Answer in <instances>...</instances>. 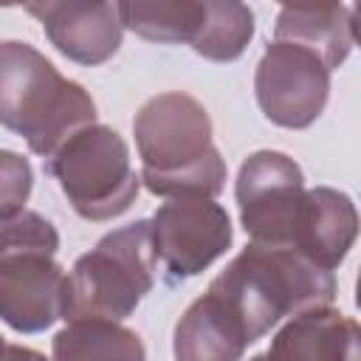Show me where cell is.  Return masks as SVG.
Segmentation results:
<instances>
[{
	"label": "cell",
	"instance_id": "obj_1",
	"mask_svg": "<svg viewBox=\"0 0 361 361\" xmlns=\"http://www.w3.org/2000/svg\"><path fill=\"white\" fill-rule=\"evenodd\" d=\"M141 155V180L152 195L217 197L226 186V161L212 141L206 107L180 90L158 93L141 104L133 121Z\"/></svg>",
	"mask_w": 361,
	"mask_h": 361
},
{
	"label": "cell",
	"instance_id": "obj_2",
	"mask_svg": "<svg viewBox=\"0 0 361 361\" xmlns=\"http://www.w3.org/2000/svg\"><path fill=\"white\" fill-rule=\"evenodd\" d=\"M209 293L237 316L254 344L282 319L327 307L336 299V279L296 248L251 243L209 282Z\"/></svg>",
	"mask_w": 361,
	"mask_h": 361
},
{
	"label": "cell",
	"instance_id": "obj_3",
	"mask_svg": "<svg viewBox=\"0 0 361 361\" xmlns=\"http://www.w3.org/2000/svg\"><path fill=\"white\" fill-rule=\"evenodd\" d=\"M0 121L48 161L76 133L96 124V104L34 45L6 39L0 45Z\"/></svg>",
	"mask_w": 361,
	"mask_h": 361
},
{
	"label": "cell",
	"instance_id": "obj_4",
	"mask_svg": "<svg viewBox=\"0 0 361 361\" xmlns=\"http://www.w3.org/2000/svg\"><path fill=\"white\" fill-rule=\"evenodd\" d=\"M152 223L135 220L104 234L96 248L82 254L65 285V322L127 319L155 285Z\"/></svg>",
	"mask_w": 361,
	"mask_h": 361
},
{
	"label": "cell",
	"instance_id": "obj_5",
	"mask_svg": "<svg viewBox=\"0 0 361 361\" xmlns=\"http://www.w3.org/2000/svg\"><path fill=\"white\" fill-rule=\"evenodd\" d=\"M73 212L102 223L124 214L135 197L141 178L133 172L127 141L107 124H90L76 133L56 155L45 161Z\"/></svg>",
	"mask_w": 361,
	"mask_h": 361
},
{
	"label": "cell",
	"instance_id": "obj_6",
	"mask_svg": "<svg viewBox=\"0 0 361 361\" xmlns=\"http://www.w3.org/2000/svg\"><path fill=\"white\" fill-rule=\"evenodd\" d=\"M305 195V175L285 152L259 149L240 164L234 197L251 243L293 248Z\"/></svg>",
	"mask_w": 361,
	"mask_h": 361
},
{
	"label": "cell",
	"instance_id": "obj_7",
	"mask_svg": "<svg viewBox=\"0 0 361 361\" xmlns=\"http://www.w3.org/2000/svg\"><path fill=\"white\" fill-rule=\"evenodd\" d=\"M330 68L302 45L274 39L254 73V93L262 116L288 130L310 127L330 99Z\"/></svg>",
	"mask_w": 361,
	"mask_h": 361
},
{
	"label": "cell",
	"instance_id": "obj_8",
	"mask_svg": "<svg viewBox=\"0 0 361 361\" xmlns=\"http://www.w3.org/2000/svg\"><path fill=\"white\" fill-rule=\"evenodd\" d=\"M155 257L169 282L197 276L231 245V217L212 197H178L152 214Z\"/></svg>",
	"mask_w": 361,
	"mask_h": 361
},
{
	"label": "cell",
	"instance_id": "obj_9",
	"mask_svg": "<svg viewBox=\"0 0 361 361\" xmlns=\"http://www.w3.org/2000/svg\"><path fill=\"white\" fill-rule=\"evenodd\" d=\"M68 274L42 248H0V316L17 333H42L65 313Z\"/></svg>",
	"mask_w": 361,
	"mask_h": 361
},
{
	"label": "cell",
	"instance_id": "obj_10",
	"mask_svg": "<svg viewBox=\"0 0 361 361\" xmlns=\"http://www.w3.org/2000/svg\"><path fill=\"white\" fill-rule=\"evenodd\" d=\"M25 11L42 23L54 48L79 65H102L121 48L118 3H28Z\"/></svg>",
	"mask_w": 361,
	"mask_h": 361
},
{
	"label": "cell",
	"instance_id": "obj_11",
	"mask_svg": "<svg viewBox=\"0 0 361 361\" xmlns=\"http://www.w3.org/2000/svg\"><path fill=\"white\" fill-rule=\"evenodd\" d=\"M268 361H361V322L336 307H313L288 319L265 353Z\"/></svg>",
	"mask_w": 361,
	"mask_h": 361
},
{
	"label": "cell",
	"instance_id": "obj_12",
	"mask_svg": "<svg viewBox=\"0 0 361 361\" xmlns=\"http://www.w3.org/2000/svg\"><path fill=\"white\" fill-rule=\"evenodd\" d=\"M358 231L361 214L350 195L330 186H313L305 195L293 248L319 262L322 268L333 271L350 254Z\"/></svg>",
	"mask_w": 361,
	"mask_h": 361
},
{
	"label": "cell",
	"instance_id": "obj_13",
	"mask_svg": "<svg viewBox=\"0 0 361 361\" xmlns=\"http://www.w3.org/2000/svg\"><path fill=\"white\" fill-rule=\"evenodd\" d=\"M248 344L237 316L206 290L178 319L172 353L175 361H240Z\"/></svg>",
	"mask_w": 361,
	"mask_h": 361
},
{
	"label": "cell",
	"instance_id": "obj_14",
	"mask_svg": "<svg viewBox=\"0 0 361 361\" xmlns=\"http://www.w3.org/2000/svg\"><path fill=\"white\" fill-rule=\"evenodd\" d=\"M274 39L302 45L324 59L333 71L353 48V25L347 6H282L274 25Z\"/></svg>",
	"mask_w": 361,
	"mask_h": 361
},
{
	"label": "cell",
	"instance_id": "obj_15",
	"mask_svg": "<svg viewBox=\"0 0 361 361\" xmlns=\"http://www.w3.org/2000/svg\"><path fill=\"white\" fill-rule=\"evenodd\" d=\"M51 353L54 361H147L138 333L104 319L68 322L54 336Z\"/></svg>",
	"mask_w": 361,
	"mask_h": 361
},
{
	"label": "cell",
	"instance_id": "obj_16",
	"mask_svg": "<svg viewBox=\"0 0 361 361\" xmlns=\"http://www.w3.org/2000/svg\"><path fill=\"white\" fill-rule=\"evenodd\" d=\"M118 14L124 28L133 34L149 39V42H189L200 37V28L206 23V0L192 3V0H135V3H118Z\"/></svg>",
	"mask_w": 361,
	"mask_h": 361
},
{
	"label": "cell",
	"instance_id": "obj_17",
	"mask_svg": "<svg viewBox=\"0 0 361 361\" xmlns=\"http://www.w3.org/2000/svg\"><path fill=\"white\" fill-rule=\"evenodd\" d=\"M254 37V14L237 0H206V23L195 39V54L212 62H234Z\"/></svg>",
	"mask_w": 361,
	"mask_h": 361
},
{
	"label": "cell",
	"instance_id": "obj_18",
	"mask_svg": "<svg viewBox=\"0 0 361 361\" xmlns=\"http://www.w3.org/2000/svg\"><path fill=\"white\" fill-rule=\"evenodd\" d=\"M0 214L3 220L20 214L25 209V200L31 195V183H34V175H31V164L25 158H20L17 152L11 149H3L0 152Z\"/></svg>",
	"mask_w": 361,
	"mask_h": 361
},
{
	"label": "cell",
	"instance_id": "obj_19",
	"mask_svg": "<svg viewBox=\"0 0 361 361\" xmlns=\"http://www.w3.org/2000/svg\"><path fill=\"white\" fill-rule=\"evenodd\" d=\"M3 245H17V248H42V251H54L59 248V234L51 226V220H45L37 212L23 209L20 214L3 220Z\"/></svg>",
	"mask_w": 361,
	"mask_h": 361
},
{
	"label": "cell",
	"instance_id": "obj_20",
	"mask_svg": "<svg viewBox=\"0 0 361 361\" xmlns=\"http://www.w3.org/2000/svg\"><path fill=\"white\" fill-rule=\"evenodd\" d=\"M3 361H48V358L42 353H37V350H28V347L6 341L3 344Z\"/></svg>",
	"mask_w": 361,
	"mask_h": 361
},
{
	"label": "cell",
	"instance_id": "obj_21",
	"mask_svg": "<svg viewBox=\"0 0 361 361\" xmlns=\"http://www.w3.org/2000/svg\"><path fill=\"white\" fill-rule=\"evenodd\" d=\"M350 25H353V39L361 45V3L350 8Z\"/></svg>",
	"mask_w": 361,
	"mask_h": 361
},
{
	"label": "cell",
	"instance_id": "obj_22",
	"mask_svg": "<svg viewBox=\"0 0 361 361\" xmlns=\"http://www.w3.org/2000/svg\"><path fill=\"white\" fill-rule=\"evenodd\" d=\"M355 307L361 310V271H358V279H355Z\"/></svg>",
	"mask_w": 361,
	"mask_h": 361
},
{
	"label": "cell",
	"instance_id": "obj_23",
	"mask_svg": "<svg viewBox=\"0 0 361 361\" xmlns=\"http://www.w3.org/2000/svg\"><path fill=\"white\" fill-rule=\"evenodd\" d=\"M251 361H268V358H265V353H262V355H254Z\"/></svg>",
	"mask_w": 361,
	"mask_h": 361
}]
</instances>
